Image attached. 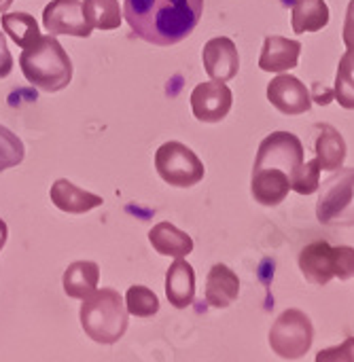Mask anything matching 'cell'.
<instances>
[{
    "label": "cell",
    "mask_w": 354,
    "mask_h": 362,
    "mask_svg": "<svg viewBox=\"0 0 354 362\" xmlns=\"http://www.w3.org/2000/svg\"><path fill=\"white\" fill-rule=\"evenodd\" d=\"M299 269L314 286H327L336 278V252L327 242H312L299 255Z\"/></svg>",
    "instance_id": "12"
},
{
    "label": "cell",
    "mask_w": 354,
    "mask_h": 362,
    "mask_svg": "<svg viewBox=\"0 0 354 362\" xmlns=\"http://www.w3.org/2000/svg\"><path fill=\"white\" fill-rule=\"evenodd\" d=\"M333 98L340 102L342 108L354 110V45L346 49V53L340 59L336 85H333Z\"/></svg>",
    "instance_id": "24"
},
{
    "label": "cell",
    "mask_w": 354,
    "mask_h": 362,
    "mask_svg": "<svg viewBox=\"0 0 354 362\" xmlns=\"http://www.w3.org/2000/svg\"><path fill=\"white\" fill-rule=\"evenodd\" d=\"M268 100L276 110L291 117L304 115L312 108V95L308 87L291 74H278L268 85Z\"/></svg>",
    "instance_id": "10"
},
{
    "label": "cell",
    "mask_w": 354,
    "mask_h": 362,
    "mask_svg": "<svg viewBox=\"0 0 354 362\" xmlns=\"http://www.w3.org/2000/svg\"><path fill=\"white\" fill-rule=\"evenodd\" d=\"M6 238H8V227H6V223L0 218V252H2V248H4V244H6Z\"/></svg>",
    "instance_id": "33"
},
{
    "label": "cell",
    "mask_w": 354,
    "mask_h": 362,
    "mask_svg": "<svg viewBox=\"0 0 354 362\" xmlns=\"http://www.w3.org/2000/svg\"><path fill=\"white\" fill-rule=\"evenodd\" d=\"M206 303L215 310H225L229 308L238 295H240V280L234 269H229L223 263L212 265L206 278Z\"/></svg>",
    "instance_id": "16"
},
{
    "label": "cell",
    "mask_w": 354,
    "mask_h": 362,
    "mask_svg": "<svg viewBox=\"0 0 354 362\" xmlns=\"http://www.w3.org/2000/svg\"><path fill=\"white\" fill-rule=\"evenodd\" d=\"M98 282H100V267L93 261L70 263L62 278L64 293L70 299H81V301L89 297L93 291H98Z\"/></svg>",
    "instance_id": "19"
},
{
    "label": "cell",
    "mask_w": 354,
    "mask_h": 362,
    "mask_svg": "<svg viewBox=\"0 0 354 362\" xmlns=\"http://www.w3.org/2000/svg\"><path fill=\"white\" fill-rule=\"evenodd\" d=\"M202 62H204V70L212 81H232L238 70H240V55H238V47L232 38L227 36H217L210 38L204 45L202 51Z\"/></svg>",
    "instance_id": "11"
},
{
    "label": "cell",
    "mask_w": 354,
    "mask_h": 362,
    "mask_svg": "<svg viewBox=\"0 0 354 362\" xmlns=\"http://www.w3.org/2000/svg\"><path fill=\"white\" fill-rule=\"evenodd\" d=\"M125 308L130 316L136 318H153L159 312V299L157 295L140 284H134L125 293Z\"/></svg>",
    "instance_id": "25"
},
{
    "label": "cell",
    "mask_w": 354,
    "mask_h": 362,
    "mask_svg": "<svg viewBox=\"0 0 354 362\" xmlns=\"http://www.w3.org/2000/svg\"><path fill=\"white\" fill-rule=\"evenodd\" d=\"M49 197H51L53 206L66 214H85V212L100 208L104 204V199L100 195H93L85 189H79L76 185H72L66 178H59L51 185Z\"/></svg>",
    "instance_id": "15"
},
{
    "label": "cell",
    "mask_w": 354,
    "mask_h": 362,
    "mask_svg": "<svg viewBox=\"0 0 354 362\" xmlns=\"http://www.w3.org/2000/svg\"><path fill=\"white\" fill-rule=\"evenodd\" d=\"M204 13V0H123V17L132 32L157 47L185 40Z\"/></svg>",
    "instance_id": "1"
},
{
    "label": "cell",
    "mask_w": 354,
    "mask_h": 362,
    "mask_svg": "<svg viewBox=\"0 0 354 362\" xmlns=\"http://www.w3.org/2000/svg\"><path fill=\"white\" fill-rule=\"evenodd\" d=\"M316 218L327 227L354 225V168H340L321 187Z\"/></svg>",
    "instance_id": "4"
},
{
    "label": "cell",
    "mask_w": 354,
    "mask_h": 362,
    "mask_svg": "<svg viewBox=\"0 0 354 362\" xmlns=\"http://www.w3.org/2000/svg\"><path fill=\"white\" fill-rule=\"evenodd\" d=\"M302 163H304L302 140L289 132H274L259 144L253 170H282L293 178V174Z\"/></svg>",
    "instance_id": "7"
},
{
    "label": "cell",
    "mask_w": 354,
    "mask_h": 362,
    "mask_svg": "<svg viewBox=\"0 0 354 362\" xmlns=\"http://www.w3.org/2000/svg\"><path fill=\"white\" fill-rule=\"evenodd\" d=\"M344 45L350 47L354 45V0H350L348 8H346V21H344Z\"/></svg>",
    "instance_id": "32"
},
{
    "label": "cell",
    "mask_w": 354,
    "mask_h": 362,
    "mask_svg": "<svg viewBox=\"0 0 354 362\" xmlns=\"http://www.w3.org/2000/svg\"><path fill=\"white\" fill-rule=\"evenodd\" d=\"M13 70V55L6 47V38L0 32V78H6Z\"/></svg>",
    "instance_id": "30"
},
{
    "label": "cell",
    "mask_w": 354,
    "mask_h": 362,
    "mask_svg": "<svg viewBox=\"0 0 354 362\" xmlns=\"http://www.w3.org/2000/svg\"><path fill=\"white\" fill-rule=\"evenodd\" d=\"M166 297L172 308L187 310L195 299V272L185 259H176L166 272Z\"/></svg>",
    "instance_id": "17"
},
{
    "label": "cell",
    "mask_w": 354,
    "mask_h": 362,
    "mask_svg": "<svg viewBox=\"0 0 354 362\" xmlns=\"http://www.w3.org/2000/svg\"><path fill=\"white\" fill-rule=\"evenodd\" d=\"M149 242L153 250L161 257L185 259L193 252V240L172 223H157L149 231Z\"/></svg>",
    "instance_id": "18"
},
{
    "label": "cell",
    "mask_w": 354,
    "mask_h": 362,
    "mask_svg": "<svg viewBox=\"0 0 354 362\" xmlns=\"http://www.w3.org/2000/svg\"><path fill=\"white\" fill-rule=\"evenodd\" d=\"M85 19L93 30H117L123 19L119 0H83Z\"/></svg>",
    "instance_id": "22"
},
{
    "label": "cell",
    "mask_w": 354,
    "mask_h": 362,
    "mask_svg": "<svg viewBox=\"0 0 354 362\" xmlns=\"http://www.w3.org/2000/svg\"><path fill=\"white\" fill-rule=\"evenodd\" d=\"M19 66L25 81L47 93L62 91L72 81V59L53 34H40L34 42L23 47Z\"/></svg>",
    "instance_id": "2"
},
{
    "label": "cell",
    "mask_w": 354,
    "mask_h": 362,
    "mask_svg": "<svg viewBox=\"0 0 354 362\" xmlns=\"http://www.w3.org/2000/svg\"><path fill=\"white\" fill-rule=\"evenodd\" d=\"M0 23H2V30L8 34V38H11L15 45H19L21 49L28 47L30 42H34V40L40 36V30H38L36 19H34L30 13H23V11H17V13H2Z\"/></svg>",
    "instance_id": "23"
},
{
    "label": "cell",
    "mask_w": 354,
    "mask_h": 362,
    "mask_svg": "<svg viewBox=\"0 0 354 362\" xmlns=\"http://www.w3.org/2000/svg\"><path fill=\"white\" fill-rule=\"evenodd\" d=\"M312 100L314 102H319L321 106H327L329 102H333L336 98H333V89H327L325 85H321V83H314L312 85Z\"/></svg>",
    "instance_id": "31"
},
{
    "label": "cell",
    "mask_w": 354,
    "mask_h": 362,
    "mask_svg": "<svg viewBox=\"0 0 354 362\" xmlns=\"http://www.w3.org/2000/svg\"><path fill=\"white\" fill-rule=\"evenodd\" d=\"M333 252H336V278L340 280L354 278V248L333 246Z\"/></svg>",
    "instance_id": "28"
},
{
    "label": "cell",
    "mask_w": 354,
    "mask_h": 362,
    "mask_svg": "<svg viewBox=\"0 0 354 362\" xmlns=\"http://www.w3.org/2000/svg\"><path fill=\"white\" fill-rule=\"evenodd\" d=\"M321 187V163L319 159H310L308 163L304 161L297 172L291 178V191L299 193V195H312L316 193Z\"/></svg>",
    "instance_id": "26"
},
{
    "label": "cell",
    "mask_w": 354,
    "mask_h": 362,
    "mask_svg": "<svg viewBox=\"0 0 354 362\" xmlns=\"http://www.w3.org/2000/svg\"><path fill=\"white\" fill-rule=\"evenodd\" d=\"M11 4H13V0H0V13H6Z\"/></svg>",
    "instance_id": "34"
},
{
    "label": "cell",
    "mask_w": 354,
    "mask_h": 362,
    "mask_svg": "<svg viewBox=\"0 0 354 362\" xmlns=\"http://www.w3.org/2000/svg\"><path fill=\"white\" fill-rule=\"evenodd\" d=\"M155 170L164 182L178 189L198 185L206 174L202 159L187 144L176 140L164 142L155 151Z\"/></svg>",
    "instance_id": "6"
},
{
    "label": "cell",
    "mask_w": 354,
    "mask_h": 362,
    "mask_svg": "<svg viewBox=\"0 0 354 362\" xmlns=\"http://www.w3.org/2000/svg\"><path fill=\"white\" fill-rule=\"evenodd\" d=\"M23 157H25L23 142L17 138V134H13L4 125H0V172H6V170L19 165L23 161Z\"/></svg>",
    "instance_id": "27"
},
{
    "label": "cell",
    "mask_w": 354,
    "mask_h": 362,
    "mask_svg": "<svg viewBox=\"0 0 354 362\" xmlns=\"http://www.w3.org/2000/svg\"><path fill=\"white\" fill-rule=\"evenodd\" d=\"M316 362H354V337L346 339L342 346L338 348H329V350H323Z\"/></svg>",
    "instance_id": "29"
},
{
    "label": "cell",
    "mask_w": 354,
    "mask_h": 362,
    "mask_svg": "<svg viewBox=\"0 0 354 362\" xmlns=\"http://www.w3.org/2000/svg\"><path fill=\"white\" fill-rule=\"evenodd\" d=\"M291 191V176L282 170H253L251 193L261 206L274 208L287 199Z\"/></svg>",
    "instance_id": "14"
},
{
    "label": "cell",
    "mask_w": 354,
    "mask_h": 362,
    "mask_svg": "<svg viewBox=\"0 0 354 362\" xmlns=\"http://www.w3.org/2000/svg\"><path fill=\"white\" fill-rule=\"evenodd\" d=\"M79 318L85 335L102 346L117 344L125 335L130 322L125 301L113 288L93 291L89 297H85Z\"/></svg>",
    "instance_id": "3"
},
{
    "label": "cell",
    "mask_w": 354,
    "mask_h": 362,
    "mask_svg": "<svg viewBox=\"0 0 354 362\" xmlns=\"http://www.w3.org/2000/svg\"><path fill=\"white\" fill-rule=\"evenodd\" d=\"M234 104V93L223 81L200 83L191 91V110L193 117L202 123H219L223 121Z\"/></svg>",
    "instance_id": "9"
},
{
    "label": "cell",
    "mask_w": 354,
    "mask_h": 362,
    "mask_svg": "<svg viewBox=\"0 0 354 362\" xmlns=\"http://www.w3.org/2000/svg\"><path fill=\"white\" fill-rule=\"evenodd\" d=\"M314 151H316V159L321 163V170L336 172V170L344 168L346 140L342 138V134L336 127H331V125H321L319 127Z\"/></svg>",
    "instance_id": "20"
},
{
    "label": "cell",
    "mask_w": 354,
    "mask_h": 362,
    "mask_svg": "<svg viewBox=\"0 0 354 362\" xmlns=\"http://www.w3.org/2000/svg\"><path fill=\"white\" fill-rule=\"evenodd\" d=\"M314 341V327L302 310L282 312L270 329V348L285 361L306 356Z\"/></svg>",
    "instance_id": "5"
},
{
    "label": "cell",
    "mask_w": 354,
    "mask_h": 362,
    "mask_svg": "<svg viewBox=\"0 0 354 362\" xmlns=\"http://www.w3.org/2000/svg\"><path fill=\"white\" fill-rule=\"evenodd\" d=\"M302 53V42L285 36H268L261 49L259 68L266 72H285L297 66Z\"/></svg>",
    "instance_id": "13"
},
{
    "label": "cell",
    "mask_w": 354,
    "mask_h": 362,
    "mask_svg": "<svg viewBox=\"0 0 354 362\" xmlns=\"http://www.w3.org/2000/svg\"><path fill=\"white\" fill-rule=\"evenodd\" d=\"M293 32H319L329 23V6L325 0H295L291 13Z\"/></svg>",
    "instance_id": "21"
},
{
    "label": "cell",
    "mask_w": 354,
    "mask_h": 362,
    "mask_svg": "<svg viewBox=\"0 0 354 362\" xmlns=\"http://www.w3.org/2000/svg\"><path fill=\"white\" fill-rule=\"evenodd\" d=\"M42 25L53 36L68 34L87 38L93 30L85 19L81 0H51L42 11Z\"/></svg>",
    "instance_id": "8"
}]
</instances>
